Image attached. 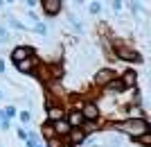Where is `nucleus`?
Instances as JSON below:
<instances>
[{
    "label": "nucleus",
    "instance_id": "4be33fe9",
    "mask_svg": "<svg viewBox=\"0 0 151 147\" xmlns=\"http://www.w3.org/2000/svg\"><path fill=\"white\" fill-rule=\"evenodd\" d=\"M18 138H20V140H25V143H27V131H23V129H18Z\"/></svg>",
    "mask_w": 151,
    "mask_h": 147
},
{
    "label": "nucleus",
    "instance_id": "f8f14e48",
    "mask_svg": "<svg viewBox=\"0 0 151 147\" xmlns=\"http://www.w3.org/2000/svg\"><path fill=\"white\" fill-rule=\"evenodd\" d=\"M126 91V86L122 84V79L117 77V79H113L111 84H106L104 86V93H111V95H117V93H124Z\"/></svg>",
    "mask_w": 151,
    "mask_h": 147
},
{
    "label": "nucleus",
    "instance_id": "dca6fc26",
    "mask_svg": "<svg viewBox=\"0 0 151 147\" xmlns=\"http://www.w3.org/2000/svg\"><path fill=\"white\" fill-rule=\"evenodd\" d=\"M16 113H18V111H16V106H14V104H9V106L5 109V118H7V120H12V118H16Z\"/></svg>",
    "mask_w": 151,
    "mask_h": 147
},
{
    "label": "nucleus",
    "instance_id": "c85d7f7f",
    "mask_svg": "<svg viewBox=\"0 0 151 147\" xmlns=\"http://www.w3.org/2000/svg\"><path fill=\"white\" fill-rule=\"evenodd\" d=\"M5 2H9V5H12V2H14V0H5Z\"/></svg>",
    "mask_w": 151,
    "mask_h": 147
},
{
    "label": "nucleus",
    "instance_id": "6ab92c4d",
    "mask_svg": "<svg viewBox=\"0 0 151 147\" xmlns=\"http://www.w3.org/2000/svg\"><path fill=\"white\" fill-rule=\"evenodd\" d=\"M34 32H38V34H45V32H47V27H45L43 23H36V25H34Z\"/></svg>",
    "mask_w": 151,
    "mask_h": 147
},
{
    "label": "nucleus",
    "instance_id": "aec40b11",
    "mask_svg": "<svg viewBox=\"0 0 151 147\" xmlns=\"http://www.w3.org/2000/svg\"><path fill=\"white\" fill-rule=\"evenodd\" d=\"M9 127H12V120H7V118H5V120L0 122V129H2V131H9Z\"/></svg>",
    "mask_w": 151,
    "mask_h": 147
},
{
    "label": "nucleus",
    "instance_id": "a878e982",
    "mask_svg": "<svg viewBox=\"0 0 151 147\" xmlns=\"http://www.w3.org/2000/svg\"><path fill=\"white\" fill-rule=\"evenodd\" d=\"M0 72H5V61H0Z\"/></svg>",
    "mask_w": 151,
    "mask_h": 147
},
{
    "label": "nucleus",
    "instance_id": "b1692460",
    "mask_svg": "<svg viewBox=\"0 0 151 147\" xmlns=\"http://www.w3.org/2000/svg\"><path fill=\"white\" fill-rule=\"evenodd\" d=\"M90 12L97 14V12H99V5H97V2H93V5H90Z\"/></svg>",
    "mask_w": 151,
    "mask_h": 147
},
{
    "label": "nucleus",
    "instance_id": "2eb2a0df",
    "mask_svg": "<svg viewBox=\"0 0 151 147\" xmlns=\"http://www.w3.org/2000/svg\"><path fill=\"white\" fill-rule=\"evenodd\" d=\"M135 143H138L140 147H151V134L147 131V134H142L140 138H135Z\"/></svg>",
    "mask_w": 151,
    "mask_h": 147
},
{
    "label": "nucleus",
    "instance_id": "5701e85b",
    "mask_svg": "<svg viewBox=\"0 0 151 147\" xmlns=\"http://www.w3.org/2000/svg\"><path fill=\"white\" fill-rule=\"evenodd\" d=\"M113 9H117V12H120V9H122V0H113Z\"/></svg>",
    "mask_w": 151,
    "mask_h": 147
},
{
    "label": "nucleus",
    "instance_id": "0eeeda50",
    "mask_svg": "<svg viewBox=\"0 0 151 147\" xmlns=\"http://www.w3.org/2000/svg\"><path fill=\"white\" fill-rule=\"evenodd\" d=\"M113 79H117V75H115V72L111 70V68H101V70L97 72V75H95V79H93V82L97 84V86H101V88H104V86H106V84H111Z\"/></svg>",
    "mask_w": 151,
    "mask_h": 147
},
{
    "label": "nucleus",
    "instance_id": "a211bd4d",
    "mask_svg": "<svg viewBox=\"0 0 151 147\" xmlns=\"http://www.w3.org/2000/svg\"><path fill=\"white\" fill-rule=\"evenodd\" d=\"M18 118H20V122H25V125H27V122L32 120V111H20Z\"/></svg>",
    "mask_w": 151,
    "mask_h": 147
},
{
    "label": "nucleus",
    "instance_id": "4468645a",
    "mask_svg": "<svg viewBox=\"0 0 151 147\" xmlns=\"http://www.w3.org/2000/svg\"><path fill=\"white\" fill-rule=\"evenodd\" d=\"M81 129H83V134L86 136H93V134H97L99 131V127H97V122H90V120H86L81 125Z\"/></svg>",
    "mask_w": 151,
    "mask_h": 147
},
{
    "label": "nucleus",
    "instance_id": "6e6552de",
    "mask_svg": "<svg viewBox=\"0 0 151 147\" xmlns=\"http://www.w3.org/2000/svg\"><path fill=\"white\" fill-rule=\"evenodd\" d=\"M52 129H54V136H57V138H63V140H65V138L70 136V129H72V127H70L68 120L63 118V120L52 122Z\"/></svg>",
    "mask_w": 151,
    "mask_h": 147
},
{
    "label": "nucleus",
    "instance_id": "9b49d317",
    "mask_svg": "<svg viewBox=\"0 0 151 147\" xmlns=\"http://www.w3.org/2000/svg\"><path fill=\"white\" fill-rule=\"evenodd\" d=\"M43 12L47 16H57L61 12V0H43Z\"/></svg>",
    "mask_w": 151,
    "mask_h": 147
},
{
    "label": "nucleus",
    "instance_id": "7ed1b4c3",
    "mask_svg": "<svg viewBox=\"0 0 151 147\" xmlns=\"http://www.w3.org/2000/svg\"><path fill=\"white\" fill-rule=\"evenodd\" d=\"M29 57H34V50H32L29 45H16L12 50V64L16 66L18 61H25V59H29Z\"/></svg>",
    "mask_w": 151,
    "mask_h": 147
},
{
    "label": "nucleus",
    "instance_id": "412c9836",
    "mask_svg": "<svg viewBox=\"0 0 151 147\" xmlns=\"http://www.w3.org/2000/svg\"><path fill=\"white\" fill-rule=\"evenodd\" d=\"M5 41H7V30L0 25V43H5Z\"/></svg>",
    "mask_w": 151,
    "mask_h": 147
},
{
    "label": "nucleus",
    "instance_id": "393cba45",
    "mask_svg": "<svg viewBox=\"0 0 151 147\" xmlns=\"http://www.w3.org/2000/svg\"><path fill=\"white\" fill-rule=\"evenodd\" d=\"M36 5V0H27V7H34Z\"/></svg>",
    "mask_w": 151,
    "mask_h": 147
},
{
    "label": "nucleus",
    "instance_id": "f257e3e1",
    "mask_svg": "<svg viewBox=\"0 0 151 147\" xmlns=\"http://www.w3.org/2000/svg\"><path fill=\"white\" fill-rule=\"evenodd\" d=\"M111 127L117 129V131H122V134H126V136H131L133 140H135V138H140L142 134H147L149 122L140 115V118H124L122 122H113Z\"/></svg>",
    "mask_w": 151,
    "mask_h": 147
},
{
    "label": "nucleus",
    "instance_id": "f3484780",
    "mask_svg": "<svg viewBox=\"0 0 151 147\" xmlns=\"http://www.w3.org/2000/svg\"><path fill=\"white\" fill-rule=\"evenodd\" d=\"M25 147H43V145H41V140H38V136H34V138H29V140L25 143Z\"/></svg>",
    "mask_w": 151,
    "mask_h": 147
},
{
    "label": "nucleus",
    "instance_id": "423d86ee",
    "mask_svg": "<svg viewBox=\"0 0 151 147\" xmlns=\"http://www.w3.org/2000/svg\"><path fill=\"white\" fill-rule=\"evenodd\" d=\"M115 54L120 59H124V61H142L140 52L131 50V48H126V45H117V48H115Z\"/></svg>",
    "mask_w": 151,
    "mask_h": 147
},
{
    "label": "nucleus",
    "instance_id": "39448f33",
    "mask_svg": "<svg viewBox=\"0 0 151 147\" xmlns=\"http://www.w3.org/2000/svg\"><path fill=\"white\" fill-rule=\"evenodd\" d=\"M65 120H68V125L72 129H79L86 122V118H83L81 109H65Z\"/></svg>",
    "mask_w": 151,
    "mask_h": 147
},
{
    "label": "nucleus",
    "instance_id": "20e7f679",
    "mask_svg": "<svg viewBox=\"0 0 151 147\" xmlns=\"http://www.w3.org/2000/svg\"><path fill=\"white\" fill-rule=\"evenodd\" d=\"M81 113H83V118L90 120V122H97V120H99V115H101L99 113V106H97L93 100H88V102L81 104Z\"/></svg>",
    "mask_w": 151,
    "mask_h": 147
},
{
    "label": "nucleus",
    "instance_id": "f03ea898",
    "mask_svg": "<svg viewBox=\"0 0 151 147\" xmlns=\"http://www.w3.org/2000/svg\"><path fill=\"white\" fill-rule=\"evenodd\" d=\"M45 115H47V122H57L65 118V106H61L59 102H47L45 104Z\"/></svg>",
    "mask_w": 151,
    "mask_h": 147
},
{
    "label": "nucleus",
    "instance_id": "9d476101",
    "mask_svg": "<svg viewBox=\"0 0 151 147\" xmlns=\"http://www.w3.org/2000/svg\"><path fill=\"white\" fill-rule=\"evenodd\" d=\"M36 57H29V59H25V61H18V64L14 66L18 72H23V75H29V72H34L36 70Z\"/></svg>",
    "mask_w": 151,
    "mask_h": 147
},
{
    "label": "nucleus",
    "instance_id": "cd10ccee",
    "mask_svg": "<svg viewBox=\"0 0 151 147\" xmlns=\"http://www.w3.org/2000/svg\"><path fill=\"white\" fill-rule=\"evenodd\" d=\"M147 131H149V134H151V122H149V129H147Z\"/></svg>",
    "mask_w": 151,
    "mask_h": 147
},
{
    "label": "nucleus",
    "instance_id": "ddd939ff",
    "mask_svg": "<svg viewBox=\"0 0 151 147\" xmlns=\"http://www.w3.org/2000/svg\"><path fill=\"white\" fill-rule=\"evenodd\" d=\"M120 79H122V84H124L126 88H135V86H138V72L135 70H124V75H122Z\"/></svg>",
    "mask_w": 151,
    "mask_h": 147
},
{
    "label": "nucleus",
    "instance_id": "1a4fd4ad",
    "mask_svg": "<svg viewBox=\"0 0 151 147\" xmlns=\"http://www.w3.org/2000/svg\"><path fill=\"white\" fill-rule=\"evenodd\" d=\"M86 138H88V136L83 134V129L79 127V129H70V136L65 138V140H68V145L79 147V145H83V143H86Z\"/></svg>",
    "mask_w": 151,
    "mask_h": 147
},
{
    "label": "nucleus",
    "instance_id": "bb28decb",
    "mask_svg": "<svg viewBox=\"0 0 151 147\" xmlns=\"http://www.w3.org/2000/svg\"><path fill=\"white\" fill-rule=\"evenodd\" d=\"M2 120H5V109L0 111V122H2Z\"/></svg>",
    "mask_w": 151,
    "mask_h": 147
},
{
    "label": "nucleus",
    "instance_id": "7c9ffc66",
    "mask_svg": "<svg viewBox=\"0 0 151 147\" xmlns=\"http://www.w3.org/2000/svg\"><path fill=\"white\" fill-rule=\"evenodd\" d=\"M2 2H5V0H0V5H2Z\"/></svg>",
    "mask_w": 151,
    "mask_h": 147
},
{
    "label": "nucleus",
    "instance_id": "c756f323",
    "mask_svg": "<svg viewBox=\"0 0 151 147\" xmlns=\"http://www.w3.org/2000/svg\"><path fill=\"white\" fill-rule=\"evenodd\" d=\"M0 100H2V91H0Z\"/></svg>",
    "mask_w": 151,
    "mask_h": 147
}]
</instances>
